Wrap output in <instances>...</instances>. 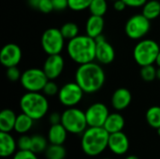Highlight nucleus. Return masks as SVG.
<instances>
[{"label": "nucleus", "mask_w": 160, "mask_h": 159, "mask_svg": "<svg viewBox=\"0 0 160 159\" xmlns=\"http://www.w3.org/2000/svg\"><path fill=\"white\" fill-rule=\"evenodd\" d=\"M128 7H142L148 0H123Z\"/></svg>", "instance_id": "e433bc0d"}, {"label": "nucleus", "mask_w": 160, "mask_h": 159, "mask_svg": "<svg viewBox=\"0 0 160 159\" xmlns=\"http://www.w3.org/2000/svg\"><path fill=\"white\" fill-rule=\"evenodd\" d=\"M145 119L151 127L156 129L160 127V106L150 107L146 112Z\"/></svg>", "instance_id": "b1692460"}, {"label": "nucleus", "mask_w": 160, "mask_h": 159, "mask_svg": "<svg viewBox=\"0 0 160 159\" xmlns=\"http://www.w3.org/2000/svg\"><path fill=\"white\" fill-rule=\"evenodd\" d=\"M131 100H132V95L130 91L127 88L121 87L113 92L112 96L111 103L114 110L120 112L126 110L130 105Z\"/></svg>", "instance_id": "dca6fc26"}, {"label": "nucleus", "mask_w": 160, "mask_h": 159, "mask_svg": "<svg viewBox=\"0 0 160 159\" xmlns=\"http://www.w3.org/2000/svg\"><path fill=\"white\" fill-rule=\"evenodd\" d=\"M158 67H160V52L158 54V57H157V59H156V63H155Z\"/></svg>", "instance_id": "a19ab883"}, {"label": "nucleus", "mask_w": 160, "mask_h": 159, "mask_svg": "<svg viewBox=\"0 0 160 159\" xmlns=\"http://www.w3.org/2000/svg\"><path fill=\"white\" fill-rule=\"evenodd\" d=\"M12 159H38V157L31 150H19L13 155Z\"/></svg>", "instance_id": "72a5a7b5"}, {"label": "nucleus", "mask_w": 160, "mask_h": 159, "mask_svg": "<svg viewBox=\"0 0 160 159\" xmlns=\"http://www.w3.org/2000/svg\"><path fill=\"white\" fill-rule=\"evenodd\" d=\"M96 47V60L102 65H109L113 62L115 58V51L111 43H109L103 35L95 38Z\"/></svg>", "instance_id": "f8f14e48"}, {"label": "nucleus", "mask_w": 160, "mask_h": 159, "mask_svg": "<svg viewBox=\"0 0 160 159\" xmlns=\"http://www.w3.org/2000/svg\"><path fill=\"white\" fill-rule=\"evenodd\" d=\"M38 9L39 11H41L42 13H50V12H52V10H54L52 1V0H40Z\"/></svg>", "instance_id": "f704fd0d"}, {"label": "nucleus", "mask_w": 160, "mask_h": 159, "mask_svg": "<svg viewBox=\"0 0 160 159\" xmlns=\"http://www.w3.org/2000/svg\"><path fill=\"white\" fill-rule=\"evenodd\" d=\"M65 67V61L61 54L48 55L46 58L42 69L49 80L57 79L63 72Z\"/></svg>", "instance_id": "4468645a"}, {"label": "nucleus", "mask_w": 160, "mask_h": 159, "mask_svg": "<svg viewBox=\"0 0 160 159\" xmlns=\"http://www.w3.org/2000/svg\"><path fill=\"white\" fill-rule=\"evenodd\" d=\"M157 78L160 80V67H158L157 68Z\"/></svg>", "instance_id": "37998d69"}, {"label": "nucleus", "mask_w": 160, "mask_h": 159, "mask_svg": "<svg viewBox=\"0 0 160 159\" xmlns=\"http://www.w3.org/2000/svg\"><path fill=\"white\" fill-rule=\"evenodd\" d=\"M128 6L123 0H115L113 1V7L116 11H123Z\"/></svg>", "instance_id": "58836bf2"}, {"label": "nucleus", "mask_w": 160, "mask_h": 159, "mask_svg": "<svg viewBox=\"0 0 160 159\" xmlns=\"http://www.w3.org/2000/svg\"><path fill=\"white\" fill-rule=\"evenodd\" d=\"M48 81L49 79L42 68L32 67L22 73L20 82L27 92H42Z\"/></svg>", "instance_id": "0eeeda50"}, {"label": "nucleus", "mask_w": 160, "mask_h": 159, "mask_svg": "<svg viewBox=\"0 0 160 159\" xmlns=\"http://www.w3.org/2000/svg\"><path fill=\"white\" fill-rule=\"evenodd\" d=\"M125 159H140L138 157H136V156H134V155H131V156H128Z\"/></svg>", "instance_id": "79ce46f5"}, {"label": "nucleus", "mask_w": 160, "mask_h": 159, "mask_svg": "<svg viewBox=\"0 0 160 159\" xmlns=\"http://www.w3.org/2000/svg\"><path fill=\"white\" fill-rule=\"evenodd\" d=\"M58 92H59V87L53 82V80H49L42 90V93L46 97H53L55 95H58Z\"/></svg>", "instance_id": "7c9ffc66"}, {"label": "nucleus", "mask_w": 160, "mask_h": 159, "mask_svg": "<svg viewBox=\"0 0 160 159\" xmlns=\"http://www.w3.org/2000/svg\"><path fill=\"white\" fill-rule=\"evenodd\" d=\"M84 92L81 88V86L76 82H67L64 84L58 92V99L62 105L67 108L75 107L78 105L82 97Z\"/></svg>", "instance_id": "9d476101"}, {"label": "nucleus", "mask_w": 160, "mask_h": 159, "mask_svg": "<svg viewBox=\"0 0 160 159\" xmlns=\"http://www.w3.org/2000/svg\"><path fill=\"white\" fill-rule=\"evenodd\" d=\"M61 124L70 134H82L88 127L85 112L75 107L63 112Z\"/></svg>", "instance_id": "423d86ee"}, {"label": "nucleus", "mask_w": 160, "mask_h": 159, "mask_svg": "<svg viewBox=\"0 0 160 159\" xmlns=\"http://www.w3.org/2000/svg\"><path fill=\"white\" fill-rule=\"evenodd\" d=\"M22 59V50L15 43H8L0 51V63L5 67H16Z\"/></svg>", "instance_id": "ddd939ff"}, {"label": "nucleus", "mask_w": 160, "mask_h": 159, "mask_svg": "<svg viewBox=\"0 0 160 159\" xmlns=\"http://www.w3.org/2000/svg\"><path fill=\"white\" fill-rule=\"evenodd\" d=\"M66 154L65 147L60 144H50L45 151L46 157L48 159H64Z\"/></svg>", "instance_id": "393cba45"}, {"label": "nucleus", "mask_w": 160, "mask_h": 159, "mask_svg": "<svg viewBox=\"0 0 160 159\" xmlns=\"http://www.w3.org/2000/svg\"><path fill=\"white\" fill-rule=\"evenodd\" d=\"M39 2H40V0H27L28 5H29L31 7L35 8V9H38V8Z\"/></svg>", "instance_id": "ea45409f"}, {"label": "nucleus", "mask_w": 160, "mask_h": 159, "mask_svg": "<svg viewBox=\"0 0 160 159\" xmlns=\"http://www.w3.org/2000/svg\"><path fill=\"white\" fill-rule=\"evenodd\" d=\"M88 9L91 15L103 17L108 10L107 0H93Z\"/></svg>", "instance_id": "cd10ccee"}, {"label": "nucleus", "mask_w": 160, "mask_h": 159, "mask_svg": "<svg viewBox=\"0 0 160 159\" xmlns=\"http://www.w3.org/2000/svg\"><path fill=\"white\" fill-rule=\"evenodd\" d=\"M32 142H31V151L35 154H40L42 152H45L48 145V139H45L41 135H34L31 137Z\"/></svg>", "instance_id": "a878e982"}, {"label": "nucleus", "mask_w": 160, "mask_h": 159, "mask_svg": "<svg viewBox=\"0 0 160 159\" xmlns=\"http://www.w3.org/2000/svg\"><path fill=\"white\" fill-rule=\"evenodd\" d=\"M60 31L63 37H65V39H68V40H70L74 38L75 37L79 36V27L73 22H68L64 23L61 26Z\"/></svg>", "instance_id": "bb28decb"}, {"label": "nucleus", "mask_w": 160, "mask_h": 159, "mask_svg": "<svg viewBox=\"0 0 160 159\" xmlns=\"http://www.w3.org/2000/svg\"><path fill=\"white\" fill-rule=\"evenodd\" d=\"M68 8L73 11H82L89 8L93 0H68Z\"/></svg>", "instance_id": "c756f323"}, {"label": "nucleus", "mask_w": 160, "mask_h": 159, "mask_svg": "<svg viewBox=\"0 0 160 159\" xmlns=\"http://www.w3.org/2000/svg\"><path fill=\"white\" fill-rule=\"evenodd\" d=\"M109 114V109L105 104L97 102L90 105L85 111L88 127H103Z\"/></svg>", "instance_id": "9b49d317"}, {"label": "nucleus", "mask_w": 160, "mask_h": 159, "mask_svg": "<svg viewBox=\"0 0 160 159\" xmlns=\"http://www.w3.org/2000/svg\"><path fill=\"white\" fill-rule=\"evenodd\" d=\"M34 119H32L30 116H28L27 114L22 112L19 115H17V119H16V123H15V127H14V130L18 133V134H26L33 127L34 125Z\"/></svg>", "instance_id": "4be33fe9"}, {"label": "nucleus", "mask_w": 160, "mask_h": 159, "mask_svg": "<svg viewBox=\"0 0 160 159\" xmlns=\"http://www.w3.org/2000/svg\"><path fill=\"white\" fill-rule=\"evenodd\" d=\"M65 40L60 29L52 27L43 32L40 43L42 50L48 55L60 54L65 47Z\"/></svg>", "instance_id": "6e6552de"}, {"label": "nucleus", "mask_w": 160, "mask_h": 159, "mask_svg": "<svg viewBox=\"0 0 160 159\" xmlns=\"http://www.w3.org/2000/svg\"><path fill=\"white\" fill-rule=\"evenodd\" d=\"M68 131L62 124L52 125L48 131V141L50 144L63 145L68 137Z\"/></svg>", "instance_id": "6ab92c4d"}, {"label": "nucleus", "mask_w": 160, "mask_h": 159, "mask_svg": "<svg viewBox=\"0 0 160 159\" xmlns=\"http://www.w3.org/2000/svg\"><path fill=\"white\" fill-rule=\"evenodd\" d=\"M6 76L7 78L11 81V82H17V81H20L21 80V77H22V73L20 71V69L16 67H8L7 68V71H6Z\"/></svg>", "instance_id": "473e14b6"}, {"label": "nucleus", "mask_w": 160, "mask_h": 159, "mask_svg": "<svg viewBox=\"0 0 160 159\" xmlns=\"http://www.w3.org/2000/svg\"><path fill=\"white\" fill-rule=\"evenodd\" d=\"M151 21L148 20L142 13L132 15L126 22L125 32L127 36L134 40L143 38L151 28Z\"/></svg>", "instance_id": "1a4fd4ad"}, {"label": "nucleus", "mask_w": 160, "mask_h": 159, "mask_svg": "<svg viewBox=\"0 0 160 159\" xmlns=\"http://www.w3.org/2000/svg\"><path fill=\"white\" fill-rule=\"evenodd\" d=\"M17 148V142L9 132L0 131V156L2 157H11L15 154Z\"/></svg>", "instance_id": "f3484780"}, {"label": "nucleus", "mask_w": 160, "mask_h": 159, "mask_svg": "<svg viewBox=\"0 0 160 159\" xmlns=\"http://www.w3.org/2000/svg\"><path fill=\"white\" fill-rule=\"evenodd\" d=\"M125 127V119L122 114L118 112L110 113L103 127L110 133H116L123 130Z\"/></svg>", "instance_id": "aec40b11"}, {"label": "nucleus", "mask_w": 160, "mask_h": 159, "mask_svg": "<svg viewBox=\"0 0 160 159\" xmlns=\"http://www.w3.org/2000/svg\"><path fill=\"white\" fill-rule=\"evenodd\" d=\"M110 133L103 127H88L82 136V149L88 157H98L108 148Z\"/></svg>", "instance_id": "7ed1b4c3"}, {"label": "nucleus", "mask_w": 160, "mask_h": 159, "mask_svg": "<svg viewBox=\"0 0 160 159\" xmlns=\"http://www.w3.org/2000/svg\"><path fill=\"white\" fill-rule=\"evenodd\" d=\"M142 15L152 21L160 15V2L158 0H148L142 7Z\"/></svg>", "instance_id": "5701e85b"}, {"label": "nucleus", "mask_w": 160, "mask_h": 159, "mask_svg": "<svg viewBox=\"0 0 160 159\" xmlns=\"http://www.w3.org/2000/svg\"><path fill=\"white\" fill-rule=\"evenodd\" d=\"M105 79L104 69L96 62L79 65L75 72V82L86 94L98 92L103 87Z\"/></svg>", "instance_id": "f257e3e1"}, {"label": "nucleus", "mask_w": 160, "mask_h": 159, "mask_svg": "<svg viewBox=\"0 0 160 159\" xmlns=\"http://www.w3.org/2000/svg\"><path fill=\"white\" fill-rule=\"evenodd\" d=\"M102 159H112V158H109V157H105V158H102Z\"/></svg>", "instance_id": "a18cd8bd"}, {"label": "nucleus", "mask_w": 160, "mask_h": 159, "mask_svg": "<svg viewBox=\"0 0 160 159\" xmlns=\"http://www.w3.org/2000/svg\"><path fill=\"white\" fill-rule=\"evenodd\" d=\"M22 112L35 121L42 119L49 111V102L46 96L40 92H26L20 99Z\"/></svg>", "instance_id": "20e7f679"}, {"label": "nucleus", "mask_w": 160, "mask_h": 159, "mask_svg": "<svg viewBox=\"0 0 160 159\" xmlns=\"http://www.w3.org/2000/svg\"><path fill=\"white\" fill-rule=\"evenodd\" d=\"M31 137L22 134L17 141V146L19 150H31Z\"/></svg>", "instance_id": "2f4dec72"}, {"label": "nucleus", "mask_w": 160, "mask_h": 159, "mask_svg": "<svg viewBox=\"0 0 160 159\" xmlns=\"http://www.w3.org/2000/svg\"><path fill=\"white\" fill-rule=\"evenodd\" d=\"M105 22L102 16H96L91 15L85 23V32L86 35L89 37L96 38L98 36L102 35L103 29H104Z\"/></svg>", "instance_id": "a211bd4d"}, {"label": "nucleus", "mask_w": 160, "mask_h": 159, "mask_svg": "<svg viewBox=\"0 0 160 159\" xmlns=\"http://www.w3.org/2000/svg\"><path fill=\"white\" fill-rule=\"evenodd\" d=\"M95 38L88 35H79L68 40L67 51L69 58L78 65H82L96 60Z\"/></svg>", "instance_id": "f03ea898"}, {"label": "nucleus", "mask_w": 160, "mask_h": 159, "mask_svg": "<svg viewBox=\"0 0 160 159\" xmlns=\"http://www.w3.org/2000/svg\"><path fill=\"white\" fill-rule=\"evenodd\" d=\"M53 5V9L56 11H62L68 7V0H52Z\"/></svg>", "instance_id": "c9c22d12"}, {"label": "nucleus", "mask_w": 160, "mask_h": 159, "mask_svg": "<svg viewBox=\"0 0 160 159\" xmlns=\"http://www.w3.org/2000/svg\"><path fill=\"white\" fill-rule=\"evenodd\" d=\"M141 77L145 82H153L157 78V67L154 65H147L141 67Z\"/></svg>", "instance_id": "c85d7f7f"}, {"label": "nucleus", "mask_w": 160, "mask_h": 159, "mask_svg": "<svg viewBox=\"0 0 160 159\" xmlns=\"http://www.w3.org/2000/svg\"><path fill=\"white\" fill-rule=\"evenodd\" d=\"M61 119H62V114H59L58 112H52L49 116V122L51 126L61 124Z\"/></svg>", "instance_id": "4c0bfd02"}, {"label": "nucleus", "mask_w": 160, "mask_h": 159, "mask_svg": "<svg viewBox=\"0 0 160 159\" xmlns=\"http://www.w3.org/2000/svg\"><path fill=\"white\" fill-rule=\"evenodd\" d=\"M159 52V45L154 39H141L133 50V57L140 67L154 65Z\"/></svg>", "instance_id": "39448f33"}, {"label": "nucleus", "mask_w": 160, "mask_h": 159, "mask_svg": "<svg viewBox=\"0 0 160 159\" xmlns=\"http://www.w3.org/2000/svg\"><path fill=\"white\" fill-rule=\"evenodd\" d=\"M17 115L10 109H5L0 112V131L10 132L14 130Z\"/></svg>", "instance_id": "412c9836"}, {"label": "nucleus", "mask_w": 160, "mask_h": 159, "mask_svg": "<svg viewBox=\"0 0 160 159\" xmlns=\"http://www.w3.org/2000/svg\"><path fill=\"white\" fill-rule=\"evenodd\" d=\"M108 148L112 154L116 156H123L127 154L129 149V140L122 131L110 134Z\"/></svg>", "instance_id": "2eb2a0df"}, {"label": "nucleus", "mask_w": 160, "mask_h": 159, "mask_svg": "<svg viewBox=\"0 0 160 159\" xmlns=\"http://www.w3.org/2000/svg\"><path fill=\"white\" fill-rule=\"evenodd\" d=\"M157 130H158V136L160 137V127H158V128Z\"/></svg>", "instance_id": "c03bdc74"}, {"label": "nucleus", "mask_w": 160, "mask_h": 159, "mask_svg": "<svg viewBox=\"0 0 160 159\" xmlns=\"http://www.w3.org/2000/svg\"><path fill=\"white\" fill-rule=\"evenodd\" d=\"M111 1H115V0H111Z\"/></svg>", "instance_id": "49530a36"}]
</instances>
